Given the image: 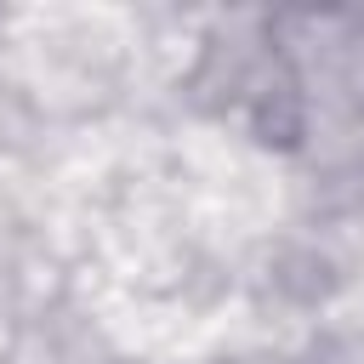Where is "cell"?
<instances>
[{"label":"cell","mask_w":364,"mask_h":364,"mask_svg":"<svg viewBox=\"0 0 364 364\" xmlns=\"http://www.w3.org/2000/svg\"><path fill=\"white\" fill-rule=\"evenodd\" d=\"M341 284V267L313 239H279L267 250V290L290 307H324Z\"/></svg>","instance_id":"obj_1"}]
</instances>
